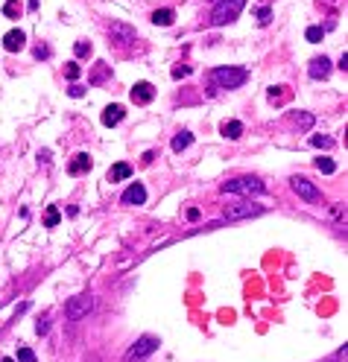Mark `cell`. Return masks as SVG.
Listing matches in <instances>:
<instances>
[{
  "mask_svg": "<svg viewBox=\"0 0 348 362\" xmlns=\"http://www.w3.org/2000/svg\"><path fill=\"white\" fill-rule=\"evenodd\" d=\"M316 170L325 172V175H331V172H337V164L331 158H316Z\"/></svg>",
  "mask_w": 348,
  "mask_h": 362,
  "instance_id": "26",
  "label": "cell"
},
{
  "mask_svg": "<svg viewBox=\"0 0 348 362\" xmlns=\"http://www.w3.org/2000/svg\"><path fill=\"white\" fill-rule=\"evenodd\" d=\"M184 216H187L190 222H196V219L202 216V210H199V208H187V213H184Z\"/></svg>",
  "mask_w": 348,
  "mask_h": 362,
  "instance_id": "35",
  "label": "cell"
},
{
  "mask_svg": "<svg viewBox=\"0 0 348 362\" xmlns=\"http://www.w3.org/2000/svg\"><path fill=\"white\" fill-rule=\"evenodd\" d=\"M243 132H246V126H243L240 120H225V123L220 126V134H223V137H228V140H240V137H243Z\"/></svg>",
  "mask_w": 348,
  "mask_h": 362,
  "instance_id": "14",
  "label": "cell"
},
{
  "mask_svg": "<svg viewBox=\"0 0 348 362\" xmlns=\"http://www.w3.org/2000/svg\"><path fill=\"white\" fill-rule=\"evenodd\" d=\"M20 12H23L20 0H6V3H3V15H6V18H20Z\"/></svg>",
  "mask_w": 348,
  "mask_h": 362,
  "instance_id": "22",
  "label": "cell"
},
{
  "mask_svg": "<svg viewBox=\"0 0 348 362\" xmlns=\"http://www.w3.org/2000/svg\"><path fill=\"white\" fill-rule=\"evenodd\" d=\"M340 70H348V53H343V58H340Z\"/></svg>",
  "mask_w": 348,
  "mask_h": 362,
  "instance_id": "36",
  "label": "cell"
},
{
  "mask_svg": "<svg viewBox=\"0 0 348 362\" xmlns=\"http://www.w3.org/2000/svg\"><path fill=\"white\" fill-rule=\"evenodd\" d=\"M35 58H50V47L47 44H38L35 47Z\"/></svg>",
  "mask_w": 348,
  "mask_h": 362,
  "instance_id": "32",
  "label": "cell"
},
{
  "mask_svg": "<svg viewBox=\"0 0 348 362\" xmlns=\"http://www.w3.org/2000/svg\"><path fill=\"white\" fill-rule=\"evenodd\" d=\"M173 20H176V12L173 9H155L152 12V23L155 26H173Z\"/></svg>",
  "mask_w": 348,
  "mask_h": 362,
  "instance_id": "17",
  "label": "cell"
},
{
  "mask_svg": "<svg viewBox=\"0 0 348 362\" xmlns=\"http://www.w3.org/2000/svg\"><path fill=\"white\" fill-rule=\"evenodd\" d=\"M73 53H76L79 58H88V56L94 53V47H91V41H76V44H73Z\"/></svg>",
  "mask_w": 348,
  "mask_h": 362,
  "instance_id": "25",
  "label": "cell"
},
{
  "mask_svg": "<svg viewBox=\"0 0 348 362\" xmlns=\"http://www.w3.org/2000/svg\"><path fill=\"white\" fill-rule=\"evenodd\" d=\"M79 73H82V67H79V64H73V61L64 67V76H67L70 82H76V79H79Z\"/></svg>",
  "mask_w": 348,
  "mask_h": 362,
  "instance_id": "29",
  "label": "cell"
},
{
  "mask_svg": "<svg viewBox=\"0 0 348 362\" xmlns=\"http://www.w3.org/2000/svg\"><path fill=\"white\" fill-rule=\"evenodd\" d=\"M246 0H220L211 12V26H223V23H231L237 20V15L243 12Z\"/></svg>",
  "mask_w": 348,
  "mask_h": 362,
  "instance_id": "3",
  "label": "cell"
},
{
  "mask_svg": "<svg viewBox=\"0 0 348 362\" xmlns=\"http://www.w3.org/2000/svg\"><path fill=\"white\" fill-rule=\"evenodd\" d=\"M190 143H193V134H190V132H179V134L173 137V143H170V146H173V152H184Z\"/></svg>",
  "mask_w": 348,
  "mask_h": 362,
  "instance_id": "19",
  "label": "cell"
},
{
  "mask_svg": "<svg viewBox=\"0 0 348 362\" xmlns=\"http://www.w3.org/2000/svg\"><path fill=\"white\" fill-rule=\"evenodd\" d=\"M211 76H214V82H217L220 88H225V91H237V88L246 85L249 70H246V67H217Z\"/></svg>",
  "mask_w": 348,
  "mask_h": 362,
  "instance_id": "2",
  "label": "cell"
},
{
  "mask_svg": "<svg viewBox=\"0 0 348 362\" xmlns=\"http://www.w3.org/2000/svg\"><path fill=\"white\" fill-rule=\"evenodd\" d=\"M310 146H316V149H331V146H334V137H328V134H313V137H310Z\"/></svg>",
  "mask_w": 348,
  "mask_h": 362,
  "instance_id": "23",
  "label": "cell"
},
{
  "mask_svg": "<svg viewBox=\"0 0 348 362\" xmlns=\"http://www.w3.org/2000/svg\"><path fill=\"white\" fill-rule=\"evenodd\" d=\"M123 117H126V108L114 102V105H108V108L102 111V126H108V129H111V126H117Z\"/></svg>",
  "mask_w": 348,
  "mask_h": 362,
  "instance_id": "15",
  "label": "cell"
},
{
  "mask_svg": "<svg viewBox=\"0 0 348 362\" xmlns=\"http://www.w3.org/2000/svg\"><path fill=\"white\" fill-rule=\"evenodd\" d=\"M305 38H307L310 44H319V41L325 38V29H322V26H307V32H305Z\"/></svg>",
  "mask_w": 348,
  "mask_h": 362,
  "instance_id": "24",
  "label": "cell"
},
{
  "mask_svg": "<svg viewBox=\"0 0 348 362\" xmlns=\"http://www.w3.org/2000/svg\"><path fill=\"white\" fill-rule=\"evenodd\" d=\"M59 222H61V213H59L56 205H50V208H47V216H44V228H56Z\"/></svg>",
  "mask_w": 348,
  "mask_h": 362,
  "instance_id": "21",
  "label": "cell"
},
{
  "mask_svg": "<svg viewBox=\"0 0 348 362\" xmlns=\"http://www.w3.org/2000/svg\"><path fill=\"white\" fill-rule=\"evenodd\" d=\"M67 94H70L73 99H79V96H85V88H82V85H70V91H67Z\"/></svg>",
  "mask_w": 348,
  "mask_h": 362,
  "instance_id": "33",
  "label": "cell"
},
{
  "mask_svg": "<svg viewBox=\"0 0 348 362\" xmlns=\"http://www.w3.org/2000/svg\"><path fill=\"white\" fill-rule=\"evenodd\" d=\"M91 310H94V298H91V295H73V298L64 304V319H67V322H79V319H85Z\"/></svg>",
  "mask_w": 348,
  "mask_h": 362,
  "instance_id": "6",
  "label": "cell"
},
{
  "mask_svg": "<svg viewBox=\"0 0 348 362\" xmlns=\"http://www.w3.org/2000/svg\"><path fill=\"white\" fill-rule=\"evenodd\" d=\"M328 73H331V58L328 56L310 58V67H307V76L310 79H328Z\"/></svg>",
  "mask_w": 348,
  "mask_h": 362,
  "instance_id": "13",
  "label": "cell"
},
{
  "mask_svg": "<svg viewBox=\"0 0 348 362\" xmlns=\"http://www.w3.org/2000/svg\"><path fill=\"white\" fill-rule=\"evenodd\" d=\"M91 167H94V158L88 152H76L67 164V172L70 175H85V172H91Z\"/></svg>",
  "mask_w": 348,
  "mask_h": 362,
  "instance_id": "11",
  "label": "cell"
},
{
  "mask_svg": "<svg viewBox=\"0 0 348 362\" xmlns=\"http://www.w3.org/2000/svg\"><path fill=\"white\" fill-rule=\"evenodd\" d=\"M111 184L114 181H126V178H132V164H126V161H120V164H114L111 170H108V175H105Z\"/></svg>",
  "mask_w": 348,
  "mask_h": 362,
  "instance_id": "16",
  "label": "cell"
},
{
  "mask_svg": "<svg viewBox=\"0 0 348 362\" xmlns=\"http://www.w3.org/2000/svg\"><path fill=\"white\" fill-rule=\"evenodd\" d=\"M290 187H293V193H296L299 199H305L307 205H319V202H322V190H319L313 181H307L305 175H296V178L290 181Z\"/></svg>",
  "mask_w": 348,
  "mask_h": 362,
  "instance_id": "5",
  "label": "cell"
},
{
  "mask_svg": "<svg viewBox=\"0 0 348 362\" xmlns=\"http://www.w3.org/2000/svg\"><path fill=\"white\" fill-rule=\"evenodd\" d=\"M105 79H111V67L105 64V61H97V67H94V73H91V85H102Z\"/></svg>",
  "mask_w": 348,
  "mask_h": 362,
  "instance_id": "18",
  "label": "cell"
},
{
  "mask_svg": "<svg viewBox=\"0 0 348 362\" xmlns=\"http://www.w3.org/2000/svg\"><path fill=\"white\" fill-rule=\"evenodd\" d=\"M158 336H141L129 351H126V357H123V362H141V360H146L149 354H155L158 351Z\"/></svg>",
  "mask_w": 348,
  "mask_h": 362,
  "instance_id": "4",
  "label": "cell"
},
{
  "mask_svg": "<svg viewBox=\"0 0 348 362\" xmlns=\"http://www.w3.org/2000/svg\"><path fill=\"white\" fill-rule=\"evenodd\" d=\"M281 99H284V85L269 88V102H281Z\"/></svg>",
  "mask_w": 348,
  "mask_h": 362,
  "instance_id": "30",
  "label": "cell"
},
{
  "mask_svg": "<svg viewBox=\"0 0 348 362\" xmlns=\"http://www.w3.org/2000/svg\"><path fill=\"white\" fill-rule=\"evenodd\" d=\"M3 362H15V360H3Z\"/></svg>",
  "mask_w": 348,
  "mask_h": 362,
  "instance_id": "37",
  "label": "cell"
},
{
  "mask_svg": "<svg viewBox=\"0 0 348 362\" xmlns=\"http://www.w3.org/2000/svg\"><path fill=\"white\" fill-rule=\"evenodd\" d=\"M35 351L32 348H18V362H35Z\"/></svg>",
  "mask_w": 348,
  "mask_h": 362,
  "instance_id": "28",
  "label": "cell"
},
{
  "mask_svg": "<svg viewBox=\"0 0 348 362\" xmlns=\"http://www.w3.org/2000/svg\"><path fill=\"white\" fill-rule=\"evenodd\" d=\"M269 20H272V9H269V6H261V9H258V23H261V26H269Z\"/></svg>",
  "mask_w": 348,
  "mask_h": 362,
  "instance_id": "27",
  "label": "cell"
},
{
  "mask_svg": "<svg viewBox=\"0 0 348 362\" xmlns=\"http://www.w3.org/2000/svg\"><path fill=\"white\" fill-rule=\"evenodd\" d=\"M290 123H293V126H299V129H310V126H313V114H307V111L290 114Z\"/></svg>",
  "mask_w": 348,
  "mask_h": 362,
  "instance_id": "20",
  "label": "cell"
},
{
  "mask_svg": "<svg viewBox=\"0 0 348 362\" xmlns=\"http://www.w3.org/2000/svg\"><path fill=\"white\" fill-rule=\"evenodd\" d=\"M223 193H237V196H261L264 190H266V184L261 181V178H255V175H240V178H228V181H223V187H220Z\"/></svg>",
  "mask_w": 348,
  "mask_h": 362,
  "instance_id": "1",
  "label": "cell"
},
{
  "mask_svg": "<svg viewBox=\"0 0 348 362\" xmlns=\"http://www.w3.org/2000/svg\"><path fill=\"white\" fill-rule=\"evenodd\" d=\"M264 208L261 205H252V202H240V205H228L225 208V219L234 222V219H249V216H261Z\"/></svg>",
  "mask_w": 348,
  "mask_h": 362,
  "instance_id": "8",
  "label": "cell"
},
{
  "mask_svg": "<svg viewBox=\"0 0 348 362\" xmlns=\"http://www.w3.org/2000/svg\"><path fill=\"white\" fill-rule=\"evenodd\" d=\"M190 70H193V67H187V64H182V67H173V79H184V76H190Z\"/></svg>",
  "mask_w": 348,
  "mask_h": 362,
  "instance_id": "31",
  "label": "cell"
},
{
  "mask_svg": "<svg viewBox=\"0 0 348 362\" xmlns=\"http://www.w3.org/2000/svg\"><path fill=\"white\" fill-rule=\"evenodd\" d=\"M47 330H50V322H47V319H41V322L35 324V333H38V336H44Z\"/></svg>",
  "mask_w": 348,
  "mask_h": 362,
  "instance_id": "34",
  "label": "cell"
},
{
  "mask_svg": "<svg viewBox=\"0 0 348 362\" xmlns=\"http://www.w3.org/2000/svg\"><path fill=\"white\" fill-rule=\"evenodd\" d=\"M120 202H123V205H129V208H135V205H143V202H146V187H143L141 181H132V184L123 190Z\"/></svg>",
  "mask_w": 348,
  "mask_h": 362,
  "instance_id": "9",
  "label": "cell"
},
{
  "mask_svg": "<svg viewBox=\"0 0 348 362\" xmlns=\"http://www.w3.org/2000/svg\"><path fill=\"white\" fill-rule=\"evenodd\" d=\"M108 44H114V47H129L132 41H135V26H129V23H123V20H114L111 26H108Z\"/></svg>",
  "mask_w": 348,
  "mask_h": 362,
  "instance_id": "7",
  "label": "cell"
},
{
  "mask_svg": "<svg viewBox=\"0 0 348 362\" xmlns=\"http://www.w3.org/2000/svg\"><path fill=\"white\" fill-rule=\"evenodd\" d=\"M23 47H26V32H23V29H9V32L3 35V50L18 53V50H23Z\"/></svg>",
  "mask_w": 348,
  "mask_h": 362,
  "instance_id": "12",
  "label": "cell"
},
{
  "mask_svg": "<svg viewBox=\"0 0 348 362\" xmlns=\"http://www.w3.org/2000/svg\"><path fill=\"white\" fill-rule=\"evenodd\" d=\"M129 96H132L135 105H149V102L155 99V88H152L149 82H135V88L129 91Z\"/></svg>",
  "mask_w": 348,
  "mask_h": 362,
  "instance_id": "10",
  "label": "cell"
}]
</instances>
